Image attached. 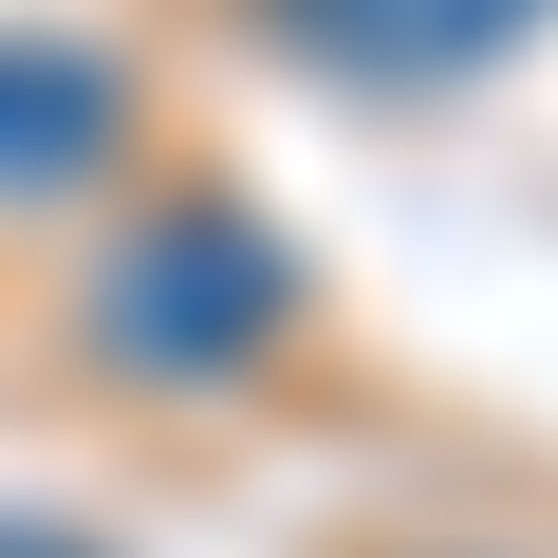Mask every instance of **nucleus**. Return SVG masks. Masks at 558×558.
<instances>
[{"mask_svg": "<svg viewBox=\"0 0 558 558\" xmlns=\"http://www.w3.org/2000/svg\"><path fill=\"white\" fill-rule=\"evenodd\" d=\"M260 336H279V242L223 223V205H168V223H131V242L94 260V354L149 373V391H205V373H242Z\"/></svg>", "mask_w": 558, "mask_h": 558, "instance_id": "obj_1", "label": "nucleus"}, {"mask_svg": "<svg viewBox=\"0 0 558 558\" xmlns=\"http://www.w3.org/2000/svg\"><path fill=\"white\" fill-rule=\"evenodd\" d=\"M112 149H131L112 57H75V38H0V205H57V186H94Z\"/></svg>", "mask_w": 558, "mask_h": 558, "instance_id": "obj_2", "label": "nucleus"}, {"mask_svg": "<svg viewBox=\"0 0 558 558\" xmlns=\"http://www.w3.org/2000/svg\"><path fill=\"white\" fill-rule=\"evenodd\" d=\"M317 57H354V75H484V57H521L558 0H279Z\"/></svg>", "mask_w": 558, "mask_h": 558, "instance_id": "obj_3", "label": "nucleus"}]
</instances>
